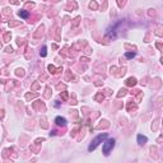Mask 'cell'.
I'll use <instances>...</instances> for the list:
<instances>
[{"label": "cell", "instance_id": "obj_1", "mask_svg": "<svg viewBox=\"0 0 163 163\" xmlns=\"http://www.w3.org/2000/svg\"><path fill=\"white\" fill-rule=\"evenodd\" d=\"M106 138H107V134H106V132H103V134L98 135V136H96V138H94L93 140H92L91 145L88 147V150H89V152L94 150L96 148H97V145H98V144H99V143H102V142H103V140H105Z\"/></svg>", "mask_w": 163, "mask_h": 163}, {"label": "cell", "instance_id": "obj_2", "mask_svg": "<svg viewBox=\"0 0 163 163\" xmlns=\"http://www.w3.org/2000/svg\"><path fill=\"white\" fill-rule=\"evenodd\" d=\"M113 147H115V139H107L106 142H105V144H103V148H102V149H103V154L108 155Z\"/></svg>", "mask_w": 163, "mask_h": 163}, {"label": "cell", "instance_id": "obj_3", "mask_svg": "<svg viewBox=\"0 0 163 163\" xmlns=\"http://www.w3.org/2000/svg\"><path fill=\"white\" fill-rule=\"evenodd\" d=\"M55 122H56L57 126H65L66 125V120L64 117H60V116H57L56 118H55Z\"/></svg>", "mask_w": 163, "mask_h": 163}, {"label": "cell", "instance_id": "obj_4", "mask_svg": "<svg viewBox=\"0 0 163 163\" xmlns=\"http://www.w3.org/2000/svg\"><path fill=\"white\" fill-rule=\"evenodd\" d=\"M148 142V139H147V136H143L142 134H139L138 135V143L140 144V145H144Z\"/></svg>", "mask_w": 163, "mask_h": 163}, {"label": "cell", "instance_id": "obj_5", "mask_svg": "<svg viewBox=\"0 0 163 163\" xmlns=\"http://www.w3.org/2000/svg\"><path fill=\"white\" fill-rule=\"evenodd\" d=\"M18 14H19V17L24 18V19H25V18H28V15H29V13L27 12V10H19V13H18Z\"/></svg>", "mask_w": 163, "mask_h": 163}, {"label": "cell", "instance_id": "obj_6", "mask_svg": "<svg viewBox=\"0 0 163 163\" xmlns=\"http://www.w3.org/2000/svg\"><path fill=\"white\" fill-rule=\"evenodd\" d=\"M135 83H136L135 78H130V79H127V82H126V84H127V86H134Z\"/></svg>", "mask_w": 163, "mask_h": 163}, {"label": "cell", "instance_id": "obj_7", "mask_svg": "<svg viewBox=\"0 0 163 163\" xmlns=\"http://www.w3.org/2000/svg\"><path fill=\"white\" fill-rule=\"evenodd\" d=\"M40 55H41V56H46V55H47V47L46 46H43L42 47V51H41V52H40Z\"/></svg>", "mask_w": 163, "mask_h": 163}, {"label": "cell", "instance_id": "obj_8", "mask_svg": "<svg viewBox=\"0 0 163 163\" xmlns=\"http://www.w3.org/2000/svg\"><path fill=\"white\" fill-rule=\"evenodd\" d=\"M125 56H126L127 59H132L135 56V52H126V54H125Z\"/></svg>", "mask_w": 163, "mask_h": 163}]
</instances>
